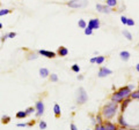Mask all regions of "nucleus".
Wrapping results in <instances>:
<instances>
[{
    "mask_svg": "<svg viewBox=\"0 0 139 130\" xmlns=\"http://www.w3.org/2000/svg\"><path fill=\"white\" fill-rule=\"evenodd\" d=\"M1 122H2V123H4V124L9 123V122H10V118H9L8 115H4V116H2V118H1Z\"/></svg>",
    "mask_w": 139,
    "mask_h": 130,
    "instance_id": "24",
    "label": "nucleus"
},
{
    "mask_svg": "<svg viewBox=\"0 0 139 130\" xmlns=\"http://www.w3.org/2000/svg\"><path fill=\"white\" fill-rule=\"evenodd\" d=\"M103 124L106 126V128L107 130H118V127H117V124L116 123H113V122H110V121H104L103 122Z\"/></svg>",
    "mask_w": 139,
    "mask_h": 130,
    "instance_id": "12",
    "label": "nucleus"
},
{
    "mask_svg": "<svg viewBox=\"0 0 139 130\" xmlns=\"http://www.w3.org/2000/svg\"><path fill=\"white\" fill-rule=\"evenodd\" d=\"M87 100H88V94H87L86 90L84 87H79L78 93H77V102L79 105H84Z\"/></svg>",
    "mask_w": 139,
    "mask_h": 130,
    "instance_id": "2",
    "label": "nucleus"
},
{
    "mask_svg": "<svg viewBox=\"0 0 139 130\" xmlns=\"http://www.w3.org/2000/svg\"><path fill=\"white\" fill-rule=\"evenodd\" d=\"M78 26L80 29H85L87 28V22L85 20H82V18H80V20L78 21Z\"/></svg>",
    "mask_w": 139,
    "mask_h": 130,
    "instance_id": "20",
    "label": "nucleus"
},
{
    "mask_svg": "<svg viewBox=\"0 0 139 130\" xmlns=\"http://www.w3.org/2000/svg\"><path fill=\"white\" fill-rule=\"evenodd\" d=\"M136 70L139 73V63H137V65H136Z\"/></svg>",
    "mask_w": 139,
    "mask_h": 130,
    "instance_id": "43",
    "label": "nucleus"
},
{
    "mask_svg": "<svg viewBox=\"0 0 139 130\" xmlns=\"http://www.w3.org/2000/svg\"><path fill=\"white\" fill-rule=\"evenodd\" d=\"M50 81L53 82V83H56V82H58V75L57 74H50Z\"/></svg>",
    "mask_w": 139,
    "mask_h": 130,
    "instance_id": "25",
    "label": "nucleus"
},
{
    "mask_svg": "<svg viewBox=\"0 0 139 130\" xmlns=\"http://www.w3.org/2000/svg\"><path fill=\"white\" fill-rule=\"evenodd\" d=\"M117 111H118V104H117V102H114V101H110L107 105L103 106L102 116L106 119V120H109V119L114 118V116L116 115Z\"/></svg>",
    "mask_w": 139,
    "mask_h": 130,
    "instance_id": "1",
    "label": "nucleus"
},
{
    "mask_svg": "<svg viewBox=\"0 0 139 130\" xmlns=\"http://www.w3.org/2000/svg\"><path fill=\"white\" fill-rule=\"evenodd\" d=\"M18 127H20V128H25V127H27V123H18Z\"/></svg>",
    "mask_w": 139,
    "mask_h": 130,
    "instance_id": "39",
    "label": "nucleus"
},
{
    "mask_svg": "<svg viewBox=\"0 0 139 130\" xmlns=\"http://www.w3.org/2000/svg\"><path fill=\"white\" fill-rule=\"evenodd\" d=\"M84 31H85V35H86V36H90V35H93V31H94V30H92L90 28H88V26H87V28L84 29Z\"/></svg>",
    "mask_w": 139,
    "mask_h": 130,
    "instance_id": "28",
    "label": "nucleus"
},
{
    "mask_svg": "<svg viewBox=\"0 0 139 130\" xmlns=\"http://www.w3.org/2000/svg\"><path fill=\"white\" fill-rule=\"evenodd\" d=\"M39 128H41L42 130L47 129V122H45V121H41V122H39Z\"/></svg>",
    "mask_w": 139,
    "mask_h": 130,
    "instance_id": "31",
    "label": "nucleus"
},
{
    "mask_svg": "<svg viewBox=\"0 0 139 130\" xmlns=\"http://www.w3.org/2000/svg\"><path fill=\"white\" fill-rule=\"evenodd\" d=\"M15 116H16L18 119H25L26 116H28V115H27L26 111H19V112L16 113V115H15Z\"/></svg>",
    "mask_w": 139,
    "mask_h": 130,
    "instance_id": "22",
    "label": "nucleus"
},
{
    "mask_svg": "<svg viewBox=\"0 0 139 130\" xmlns=\"http://www.w3.org/2000/svg\"><path fill=\"white\" fill-rule=\"evenodd\" d=\"M15 37H16V32H14V31L8 33V38H15Z\"/></svg>",
    "mask_w": 139,
    "mask_h": 130,
    "instance_id": "36",
    "label": "nucleus"
},
{
    "mask_svg": "<svg viewBox=\"0 0 139 130\" xmlns=\"http://www.w3.org/2000/svg\"><path fill=\"white\" fill-rule=\"evenodd\" d=\"M123 36H124L125 38L128 39V40H132V38H133L132 33H131L129 30H123Z\"/></svg>",
    "mask_w": 139,
    "mask_h": 130,
    "instance_id": "19",
    "label": "nucleus"
},
{
    "mask_svg": "<svg viewBox=\"0 0 139 130\" xmlns=\"http://www.w3.org/2000/svg\"><path fill=\"white\" fill-rule=\"evenodd\" d=\"M130 57H131V54H130V52H129V51H122L121 53H119V58H121V60H122V61H124V62L129 61Z\"/></svg>",
    "mask_w": 139,
    "mask_h": 130,
    "instance_id": "14",
    "label": "nucleus"
},
{
    "mask_svg": "<svg viewBox=\"0 0 139 130\" xmlns=\"http://www.w3.org/2000/svg\"><path fill=\"white\" fill-rule=\"evenodd\" d=\"M104 61H106V58L103 57V55H97V57H96V65H102V63L104 62Z\"/></svg>",
    "mask_w": 139,
    "mask_h": 130,
    "instance_id": "21",
    "label": "nucleus"
},
{
    "mask_svg": "<svg viewBox=\"0 0 139 130\" xmlns=\"http://www.w3.org/2000/svg\"><path fill=\"white\" fill-rule=\"evenodd\" d=\"M70 128H71V130H79V129H78V127H77L74 123H71V126H70Z\"/></svg>",
    "mask_w": 139,
    "mask_h": 130,
    "instance_id": "37",
    "label": "nucleus"
},
{
    "mask_svg": "<svg viewBox=\"0 0 139 130\" xmlns=\"http://www.w3.org/2000/svg\"><path fill=\"white\" fill-rule=\"evenodd\" d=\"M78 79L79 81H82L84 79V75H78Z\"/></svg>",
    "mask_w": 139,
    "mask_h": 130,
    "instance_id": "42",
    "label": "nucleus"
},
{
    "mask_svg": "<svg viewBox=\"0 0 139 130\" xmlns=\"http://www.w3.org/2000/svg\"><path fill=\"white\" fill-rule=\"evenodd\" d=\"M121 22L123 23L124 25H126V22H128V17L126 16H124V15H122L121 16Z\"/></svg>",
    "mask_w": 139,
    "mask_h": 130,
    "instance_id": "34",
    "label": "nucleus"
},
{
    "mask_svg": "<svg viewBox=\"0 0 139 130\" xmlns=\"http://www.w3.org/2000/svg\"><path fill=\"white\" fill-rule=\"evenodd\" d=\"M6 39H8V33H6V35L1 36V42H5Z\"/></svg>",
    "mask_w": 139,
    "mask_h": 130,
    "instance_id": "38",
    "label": "nucleus"
},
{
    "mask_svg": "<svg viewBox=\"0 0 139 130\" xmlns=\"http://www.w3.org/2000/svg\"><path fill=\"white\" fill-rule=\"evenodd\" d=\"M95 120H96V122H97L99 124H102L103 123V122H102V116H101V115H96Z\"/></svg>",
    "mask_w": 139,
    "mask_h": 130,
    "instance_id": "33",
    "label": "nucleus"
},
{
    "mask_svg": "<svg viewBox=\"0 0 139 130\" xmlns=\"http://www.w3.org/2000/svg\"><path fill=\"white\" fill-rule=\"evenodd\" d=\"M126 25H129V26H133V25H135V21H133L132 18H128Z\"/></svg>",
    "mask_w": 139,
    "mask_h": 130,
    "instance_id": "32",
    "label": "nucleus"
},
{
    "mask_svg": "<svg viewBox=\"0 0 139 130\" xmlns=\"http://www.w3.org/2000/svg\"><path fill=\"white\" fill-rule=\"evenodd\" d=\"M110 99H111V101H114V102H117V104H121L122 102V100H123V98L121 97V94L118 93V92H114L113 94H111V97H110Z\"/></svg>",
    "mask_w": 139,
    "mask_h": 130,
    "instance_id": "11",
    "label": "nucleus"
},
{
    "mask_svg": "<svg viewBox=\"0 0 139 130\" xmlns=\"http://www.w3.org/2000/svg\"><path fill=\"white\" fill-rule=\"evenodd\" d=\"M35 108H36V115L37 116H42L44 114V104L43 101H41V100H38V101H36V105H35Z\"/></svg>",
    "mask_w": 139,
    "mask_h": 130,
    "instance_id": "6",
    "label": "nucleus"
},
{
    "mask_svg": "<svg viewBox=\"0 0 139 130\" xmlns=\"http://www.w3.org/2000/svg\"><path fill=\"white\" fill-rule=\"evenodd\" d=\"M88 5V0H70L67 6L71 8H85Z\"/></svg>",
    "mask_w": 139,
    "mask_h": 130,
    "instance_id": "3",
    "label": "nucleus"
},
{
    "mask_svg": "<svg viewBox=\"0 0 139 130\" xmlns=\"http://www.w3.org/2000/svg\"><path fill=\"white\" fill-rule=\"evenodd\" d=\"M68 54V50L65 46H59L57 51V55L58 57H66Z\"/></svg>",
    "mask_w": 139,
    "mask_h": 130,
    "instance_id": "13",
    "label": "nucleus"
},
{
    "mask_svg": "<svg viewBox=\"0 0 139 130\" xmlns=\"http://www.w3.org/2000/svg\"><path fill=\"white\" fill-rule=\"evenodd\" d=\"M71 70H72V71H74V73H78V74H79V71H80V67H79V65H77V63L72 65Z\"/></svg>",
    "mask_w": 139,
    "mask_h": 130,
    "instance_id": "26",
    "label": "nucleus"
},
{
    "mask_svg": "<svg viewBox=\"0 0 139 130\" xmlns=\"http://www.w3.org/2000/svg\"><path fill=\"white\" fill-rule=\"evenodd\" d=\"M130 102H131V98H125V99H123L122 100V102H121V112L122 113H124L125 112V110H126V107L130 105Z\"/></svg>",
    "mask_w": 139,
    "mask_h": 130,
    "instance_id": "10",
    "label": "nucleus"
},
{
    "mask_svg": "<svg viewBox=\"0 0 139 130\" xmlns=\"http://www.w3.org/2000/svg\"><path fill=\"white\" fill-rule=\"evenodd\" d=\"M126 86L129 87L131 91H133V90H135V85H133V84H129V85H126Z\"/></svg>",
    "mask_w": 139,
    "mask_h": 130,
    "instance_id": "40",
    "label": "nucleus"
},
{
    "mask_svg": "<svg viewBox=\"0 0 139 130\" xmlns=\"http://www.w3.org/2000/svg\"><path fill=\"white\" fill-rule=\"evenodd\" d=\"M117 92L121 94V97L123 98V99H125V98H129L130 94H131V90H130L128 86H123V87H121V89H119Z\"/></svg>",
    "mask_w": 139,
    "mask_h": 130,
    "instance_id": "9",
    "label": "nucleus"
},
{
    "mask_svg": "<svg viewBox=\"0 0 139 130\" xmlns=\"http://www.w3.org/2000/svg\"><path fill=\"white\" fill-rule=\"evenodd\" d=\"M138 91H139V84H138Z\"/></svg>",
    "mask_w": 139,
    "mask_h": 130,
    "instance_id": "45",
    "label": "nucleus"
},
{
    "mask_svg": "<svg viewBox=\"0 0 139 130\" xmlns=\"http://www.w3.org/2000/svg\"><path fill=\"white\" fill-rule=\"evenodd\" d=\"M10 9H0V16H5V15L9 14Z\"/></svg>",
    "mask_w": 139,
    "mask_h": 130,
    "instance_id": "30",
    "label": "nucleus"
},
{
    "mask_svg": "<svg viewBox=\"0 0 139 130\" xmlns=\"http://www.w3.org/2000/svg\"><path fill=\"white\" fill-rule=\"evenodd\" d=\"M37 58H38V55H37V54H34V53H33V54H30V55L28 57V60H35V59H37Z\"/></svg>",
    "mask_w": 139,
    "mask_h": 130,
    "instance_id": "35",
    "label": "nucleus"
},
{
    "mask_svg": "<svg viewBox=\"0 0 139 130\" xmlns=\"http://www.w3.org/2000/svg\"><path fill=\"white\" fill-rule=\"evenodd\" d=\"M1 29H2V23L0 22V30H1Z\"/></svg>",
    "mask_w": 139,
    "mask_h": 130,
    "instance_id": "44",
    "label": "nucleus"
},
{
    "mask_svg": "<svg viewBox=\"0 0 139 130\" xmlns=\"http://www.w3.org/2000/svg\"><path fill=\"white\" fill-rule=\"evenodd\" d=\"M118 124L121 127H123V128H125V127H129V124H128V122L125 121L124 115H123V114H121V115L118 116Z\"/></svg>",
    "mask_w": 139,
    "mask_h": 130,
    "instance_id": "16",
    "label": "nucleus"
},
{
    "mask_svg": "<svg viewBox=\"0 0 139 130\" xmlns=\"http://www.w3.org/2000/svg\"><path fill=\"white\" fill-rule=\"evenodd\" d=\"M130 98L131 99H135V100H139V91L138 90H133V91H131Z\"/></svg>",
    "mask_w": 139,
    "mask_h": 130,
    "instance_id": "18",
    "label": "nucleus"
},
{
    "mask_svg": "<svg viewBox=\"0 0 139 130\" xmlns=\"http://www.w3.org/2000/svg\"><path fill=\"white\" fill-rule=\"evenodd\" d=\"M36 112V108L35 107H28L26 110V113H27V115H30V114H33V113H35Z\"/></svg>",
    "mask_w": 139,
    "mask_h": 130,
    "instance_id": "27",
    "label": "nucleus"
},
{
    "mask_svg": "<svg viewBox=\"0 0 139 130\" xmlns=\"http://www.w3.org/2000/svg\"><path fill=\"white\" fill-rule=\"evenodd\" d=\"M94 130H107V128H106V126H104V124L102 123V124H96L95 126V129Z\"/></svg>",
    "mask_w": 139,
    "mask_h": 130,
    "instance_id": "29",
    "label": "nucleus"
},
{
    "mask_svg": "<svg viewBox=\"0 0 139 130\" xmlns=\"http://www.w3.org/2000/svg\"><path fill=\"white\" fill-rule=\"evenodd\" d=\"M138 47H139V43H138Z\"/></svg>",
    "mask_w": 139,
    "mask_h": 130,
    "instance_id": "46",
    "label": "nucleus"
},
{
    "mask_svg": "<svg viewBox=\"0 0 139 130\" xmlns=\"http://www.w3.org/2000/svg\"><path fill=\"white\" fill-rule=\"evenodd\" d=\"M38 54L42 55V57L49 58V59H53V58L57 57V53H55V52H52V51H48V50H39Z\"/></svg>",
    "mask_w": 139,
    "mask_h": 130,
    "instance_id": "7",
    "label": "nucleus"
},
{
    "mask_svg": "<svg viewBox=\"0 0 139 130\" xmlns=\"http://www.w3.org/2000/svg\"><path fill=\"white\" fill-rule=\"evenodd\" d=\"M107 6H109L110 8L117 6V0H107Z\"/></svg>",
    "mask_w": 139,
    "mask_h": 130,
    "instance_id": "23",
    "label": "nucleus"
},
{
    "mask_svg": "<svg viewBox=\"0 0 139 130\" xmlns=\"http://www.w3.org/2000/svg\"><path fill=\"white\" fill-rule=\"evenodd\" d=\"M53 113H55V115L57 116V118H59V116H60L61 111H60V106L58 104H55V106H53Z\"/></svg>",
    "mask_w": 139,
    "mask_h": 130,
    "instance_id": "17",
    "label": "nucleus"
},
{
    "mask_svg": "<svg viewBox=\"0 0 139 130\" xmlns=\"http://www.w3.org/2000/svg\"><path fill=\"white\" fill-rule=\"evenodd\" d=\"M111 74H113V70H110L107 67H101L100 70H99V73H97V77L103 78V77H107V76L111 75Z\"/></svg>",
    "mask_w": 139,
    "mask_h": 130,
    "instance_id": "5",
    "label": "nucleus"
},
{
    "mask_svg": "<svg viewBox=\"0 0 139 130\" xmlns=\"http://www.w3.org/2000/svg\"><path fill=\"white\" fill-rule=\"evenodd\" d=\"M89 62L90 63H95L96 62V57H94V58H92V59L89 60Z\"/></svg>",
    "mask_w": 139,
    "mask_h": 130,
    "instance_id": "41",
    "label": "nucleus"
},
{
    "mask_svg": "<svg viewBox=\"0 0 139 130\" xmlns=\"http://www.w3.org/2000/svg\"><path fill=\"white\" fill-rule=\"evenodd\" d=\"M88 28H90L92 30H97L100 28V20L99 18H92V20L88 21Z\"/></svg>",
    "mask_w": 139,
    "mask_h": 130,
    "instance_id": "8",
    "label": "nucleus"
},
{
    "mask_svg": "<svg viewBox=\"0 0 139 130\" xmlns=\"http://www.w3.org/2000/svg\"><path fill=\"white\" fill-rule=\"evenodd\" d=\"M96 10H97L99 13H102V14H109V13L113 12V9H111L109 6H107V5H101V4L96 5Z\"/></svg>",
    "mask_w": 139,
    "mask_h": 130,
    "instance_id": "4",
    "label": "nucleus"
},
{
    "mask_svg": "<svg viewBox=\"0 0 139 130\" xmlns=\"http://www.w3.org/2000/svg\"><path fill=\"white\" fill-rule=\"evenodd\" d=\"M86 130H90V129H86Z\"/></svg>",
    "mask_w": 139,
    "mask_h": 130,
    "instance_id": "47",
    "label": "nucleus"
},
{
    "mask_svg": "<svg viewBox=\"0 0 139 130\" xmlns=\"http://www.w3.org/2000/svg\"><path fill=\"white\" fill-rule=\"evenodd\" d=\"M39 76H41L42 78H47L50 76V71L48 68H41L39 69Z\"/></svg>",
    "mask_w": 139,
    "mask_h": 130,
    "instance_id": "15",
    "label": "nucleus"
}]
</instances>
